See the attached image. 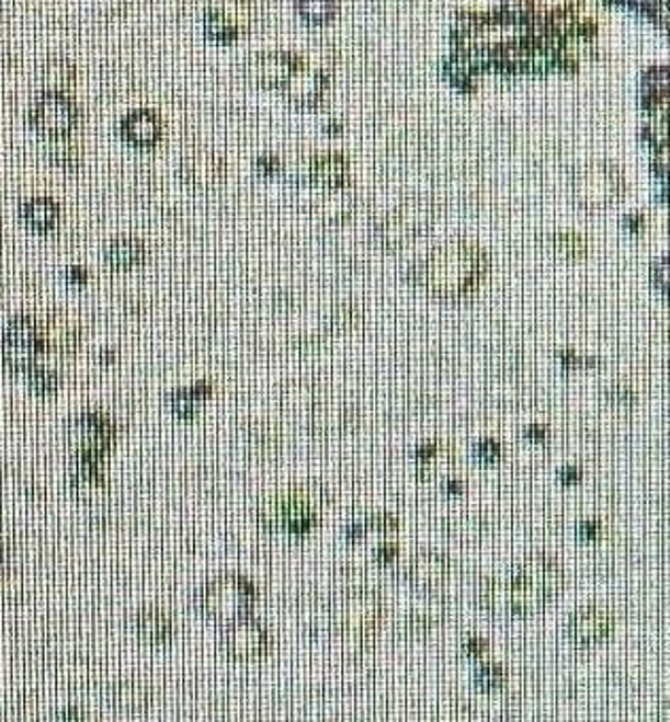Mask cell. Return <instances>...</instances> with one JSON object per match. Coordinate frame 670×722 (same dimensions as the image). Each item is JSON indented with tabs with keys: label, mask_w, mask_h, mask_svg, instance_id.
<instances>
[{
	"label": "cell",
	"mask_w": 670,
	"mask_h": 722,
	"mask_svg": "<svg viewBox=\"0 0 670 722\" xmlns=\"http://www.w3.org/2000/svg\"><path fill=\"white\" fill-rule=\"evenodd\" d=\"M43 352L38 342V318L15 316L2 331V365L11 374H29Z\"/></svg>",
	"instance_id": "7"
},
{
	"label": "cell",
	"mask_w": 670,
	"mask_h": 722,
	"mask_svg": "<svg viewBox=\"0 0 670 722\" xmlns=\"http://www.w3.org/2000/svg\"><path fill=\"white\" fill-rule=\"evenodd\" d=\"M365 532H367V524H351L344 530V538L354 545V542H361L365 538Z\"/></svg>",
	"instance_id": "33"
},
{
	"label": "cell",
	"mask_w": 670,
	"mask_h": 722,
	"mask_svg": "<svg viewBox=\"0 0 670 722\" xmlns=\"http://www.w3.org/2000/svg\"><path fill=\"white\" fill-rule=\"evenodd\" d=\"M313 181L325 188L342 187L347 179V159L342 156H320L310 165Z\"/></svg>",
	"instance_id": "23"
},
{
	"label": "cell",
	"mask_w": 670,
	"mask_h": 722,
	"mask_svg": "<svg viewBox=\"0 0 670 722\" xmlns=\"http://www.w3.org/2000/svg\"><path fill=\"white\" fill-rule=\"evenodd\" d=\"M560 479H563V483H579L581 481V472L577 471V469H565V471L560 472Z\"/></svg>",
	"instance_id": "38"
},
{
	"label": "cell",
	"mask_w": 670,
	"mask_h": 722,
	"mask_svg": "<svg viewBox=\"0 0 670 722\" xmlns=\"http://www.w3.org/2000/svg\"><path fill=\"white\" fill-rule=\"evenodd\" d=\"M365 524H367V528L381 530V532H395L399 526L397 517H393V515H372Z\"/></svg>",
	"instance_id": "31"
},
{
	"label": "cell",
	"mask_w": 670,
	"mask_h": 722,
	"mask_svg": "<svg viewBox=\"0 0 670 722\" xmlns=\"http://www.w3.org/2000/svg\"><path fill=\"white\" fill-rule=\"evenodd\" d=\"M327 90V77L317 70L302 68L291 75L287 81V95L291 102L299 106H313Z\"/></svg>",
	"instance_id": "17"
},
{
	"label": "cell",
	"mask_w": 670,
	"mask_h": 722,
	"mask_svg": "<svg viewBox=\"0 0 670 722\" xmlns=\"http://www.w3.org/2000/svg\"><path fill=\"white\" fill-rule=\"evenodd\" d=\"M117 439V424L98 411L79 413L66 424V443L77 458L104 460Z\"/></svg>",
	"instance_id": "5"
},
{
	"label": "cell",
	"mask_w": 670,
	"mask_h": 722,
	"mask_svg": "<svg viewBox=\"0 0 670 722\" xmlns=\"http://www.w3.org/2000/svg\"><path fill=\"white\" fill-rule=\"evenodd\" d=\"M327 506V494L317 485H297L285 494L259 506V524L265 530H285L288 535H308L319 526L320 513Z\"/></svg>",
	"instance_id": "1"
},
{
	"label": "cell",
	"mask_w": 670,
	"mask_h": 722,
	"mask_svg": "<svg viewBox=\"0 0 670 722\" xmlns=\"http://www.w3.org/2000/svg\"><path fill=\"white\" fill-rule=\"evenodd\" d=\"M75 79V70L66 60H52L41 70V81L47 92H63Z\"/></svg>",
	"instance_id": "26"
},
{
	"label": "cell",
	"mask_w": 670,
	"mask_h": 722,
	"mask_svg": "<svg viewBox=\"0 0 670 722\" xmlns=\"http://www.w3.org/2000/svg\"><path fill=\"white\" fill-rule=\"evenodd\" d=\"M463 483L461 481H447L446 492L447 494H463Z\"/></svg>",
	"instance_id": "40"
},
{
	"label": "cell",
	"mask_w": 670,
	"mask_h": 722,
	"mask_svg": "<svg viewBox=\"0 0 670 722\" xmlns=\"http://www.w3.org/2000/svg\"><path fill=\"white\" fill-rule=\"evenodd\" d=\"M295 72V58L288 54H257L247 64V75L265 88H279L287 83Z\"/></svg>",
	"instance_id": "14"
},
{
	"label": "cell",
	"mask_w": 670,
	"mask_h": 722,
	"mask_svg": "<svg viewBox=\"0 0 670 722\" xmlns=\"http://www.w3.org/2000/svg\"><path fill=\"white\" fill-rule=\"evenodd\" d=\"M601 535V524L599 522H586L581 528H579V536L583 540H594Z\"/></svg>",
	"instance_id": "35"
},
{
	"label": "cell",
	"mask_w": 670,
	"mask_h": 722,
	"mask_svg": "<svg viewBox=\"0 0 670 722\" xmlns=\"http://www.w3.org/2000/svg\"><path fill=\"white\" fill-rule=\"evenodd\" d=\"M317 213L327 222H340L352 213V195L344 187L327 188L317 202Z\"/></svg>",
	"instance_id": "24"
},
{
	"label": "cell",
	"mask_w": 670,
	"mask_h": 722,
	"mask_svg": "<svg viewBox=\"0 0 670 722\" xmlns=\"http://www.w3.org/2000/svg\"><path fill=\"white\" fill-rule=\"evenodd\" d=\"M384 615L383 597L372 589H351L336 604L333 619L342 633L352 640H370L381 626Z\"/></svg>",
	"instance_id": "6"
},
{
	"label": "cell",
	"mask_w": 670,
	"mask_h": 722,
	"mask_svg": "<svg viewBox=\"0 0 670 722\" xmlns=\"http://www.w3.org/2000/svg\"><path fill=\"white\" fill-rule=\"evenodd\" d=\"M113 706L117 712L138 714L145 712L151 703V692L136 683H122L113 689Z\"/></svg>",
	"instance_id": "25"
},
{
	"label": "cell",
	"mask_w": 670,
	"mask_h": 722,
	"mask_svg": "<svg viewBox=\"0 0 670 722\" xmlns=\"http://www.w3.org/2000/svg\"><path fill=\"white\" fill-rule=\"evenodd\" d=\"M255 601V585L240 574H224L208 581L195 597L197 610L219 626L245 619Z\"/></svg>",
	"instance_id": "3"
},
{
	"label": "cell",
	"mask_w": 670,
	"mask_h": 722,
	"mask_svg": "<svg viewBox=\"0 0 670 722\" xmlns=\"http://www.w3.org/2000/svg\"><path fill=\"white\" fill-rule=\"evenodd\" d=\"M63 719H65V721H70V719H75V721H79V719H86V717H83V714H77V712H72V710H70V712H68V714H65Z\"/></svg>",
	"instance_id": "41"
},
{
	"label": "cell",
	"mask_w": 670,
	"mask_h": 722,
	"mask_svg": "<svg viewBox=\"0 0 670 722\" xmlns=\"http://www.w3.org/2000/svg\"><path fill=\"white\" fill-rule=\"evenodd\" d=\"M122 134L129 145L149 149V147L158 145V140H160V119L151 111H136L126 117V122L122 126Z\"/></svg>",
	"instance_id": "18"
},
{
	"label": "cell",
	"mask_w": 670,
	"mask_h": 722,
	"mask_svg": "<svg viewBox=\"0 0 670 722\" xmlns=\"http://www.w3.org/2000/svg\"><path fill=\"white\" fill-rule=\"evenodd\" d=\"M38 342L43 352L72 354L81 346V326L66 314H45L38 318Z\"/></svg>",
	"instance_id": "11"
},
{
	"label": "cell",
	"mask_w": 670,
	"mask_h": 722,
	"mask_svg": "<svg viewBox=\"0 0 670 722\" xmlns=\"http://www.w3.org/2000/svg\"><path fill=\"white\" fill-rule=\"evenodd\" d=\"M486 642L481 640V638H474V640H469L467 644H465V651H467V655H472V657H478V655H481L484 651H486Z\"/></svg>",
	"instance_id": "36"
},
{
	"label": "cell",
	"mask_w": 670,
	"mask_h": 722,
	"mask_svg": "<svg viewBox=\"0 0 670 722\" xmlns=\"http://www.w3.org/2000/svg\"><path fill=\"white\" fill-rule=\"evenodd\" d=\"M506 683V672L499 665H484L476 674V685L481 691H497Z\"/></svg>",
	"instance_id": "29"
},
{
	"label": "cell",
	"mask_w": 670,
	"mask_h": 722,
	"mask_svg": "<svg viewBox=\"0 0 670 722\" xmlns=\"http://www.w3.org/2000/svg\"><path fill=\"white\" fill-rule=\"evenodd\" d=\"M255 24V4L249 0H224L206 15V32L215 41H236Z\"/></svg>",
	"instance_id": "9"
},
{
	"label": "cell",
	"mask_w": 670,
	"mask_h": 722,
	"mask_svg": "<svg viewBox=\"0 0 670 722\" xmlns=\"http://www.w3.org/2000/svg\"><path fill=\"white\" fill-rule=\"evenodd\" d=\"M506 587V612L526 617L556 596L563 587V572L552 560L535 555L529 558L513 574V581Z\"/></svg>",
	"instance_id": "2"
},
{
	"label": "cell",
	"mask_w": 670,
	"mask_h": 722,
	"mask_svg": "<svg viewBox=\"0 0 670 722\" xmlns=\"http://www.w3.org/2000/svg\"><path fill=\"white\" fill-rule=\"evenodd\" d=\"M22 219L33 231L47 233V231L58 227L60 208H58L56 202H52L47 197H36V199H31L29 204H24Z\"/></svg>",
	"instance_id": "22"
},
{
	"label": "cell",
	"mask_w": 670,
	"mask_h": 722,
	"mask_svg": "<svg viewBox=\"0 0 670 722\" xmlns=\"http://www.w3.org/2000/svg\"><path fill=\"white\" fill-rule=\"evenodd\" d=\"M526 439L531 440H543L545 439V428H540V426H531V428H526Z\"/></svg>",
	"instance_id": "39"
},
{
	"label": "cell",
	"mask_w": 670,
	"mask_h": 722,
	"mask_svg": "<svg viewBox=\"0 0 670 722\" xmlns=\"http://www.w3.org/2000/svg\"><path fill=\"white\" fill-rule=\"evenodd\" d=\"M29 383H31L34 394L49 397L63 386V374L52 367L34 365L33 369L29 371Z\"/></svg>",
	"instance_id": "27"
},
{
	"label": "cell",
	"mask_w": 670,
	"mask_h": 722,
	"mask_svg": "<svg viewBox=\"0 0 670 722\" xmlns=\"http://www.w3.org/2000/svg\"><path fill=\"white\" fill-rule=\"evenodd\" d=\"M31 119H33L34 129L41 131L43 136L65 138L75 127L77 113L68 98L58 92H47L36 100Z\"/></svg>",
	"instance_id": "10"
},
{
	"label": "cell",
	"mask_w": 670,
	"mask_h": 722,
	"mask_svg": "<svg viewBox=\"0 0 670 722\" xmlns=\"http://www.w3.org/2000/svg\"><path fill=\"white\" fill-rule=\"evenodd\" d=\"M611 629V617L601 608H586L579 610L571 619V638L577 644L588 646L594 642H601Z\"/></svg>",
	"instance_id": "15"
},
{
	"label": "cell",
	"mask_w": 670,
	"mask_h": 722,
	"mask_svg": "<svg viewBox=\"0 0 670 722\" xmlns=\"http://www.w3.org/2000/svg\"><path fill=\"white\" fill-rule=\"evenodd\" d=\"M478 280L476 256L465 249L435 252L424 270V284L440 299H458L467 295Z\"/></svg>",
	"instance_id": "4"
},
{
	"label": "cell",
	"mask_w": 670,
	"mask_h": 722,
	"mask_svg": "<svg viewBox=\"0 0 670 722\" xmlns=\"http://www.w3.org/2000/svg\"><path fill=\"white\" fill-rule=\"evenodd\" d=\"M397 553H399V549L395 545H381L376 549V562L383 565L390 564V562H395Z\"/></svg>",
	"instance_id": "32"
},
{
	"label": "cell",
	"mask_w": 670,
	"mask_h": 722,
	"mask_svg": "<svg viewBox=\"0 0 670 722\" xmlns=\"http://www.w3.org/2000/svg\"><path fill=\"white\" fill-rule=\"evenodd\" d=\"M66 278H68V283L70 284H77V286H83V284L90 280V274H88V272H86L83 267H79V265H75V267H70V270L66 272Z\"/></svg>",
	"instance_id": "34"
},
{
	"label": "cell",
	"mask_w": 670,
	"mask_h": 722,
	"mask_svg": "<svg viewBox=\"0 0 670 722\" xmlns=\"http://www.w3.org/2000/svg\"><path fill=\"white\" fill-rule=\"evenodd\" d=\"M476 456H478L479 462L492 465L501 458V445L497 440H481L476 447Z\"/></svg>",
	"instance_id": "30"
},
{
	"label": "cell",
	"mask_w": 670,
	"mask_h": 722,
	"mask_svg": "<svg viewBox=\"0 0 670 722\" xmlns=\"http://www.w3.org/2000/svg\"><path fill=\"white\" fill-rule=\"evenodd\" d=\"M181 172L193 187H208L222 179L224 163H222V159L211 156L208 151H202V153L188 156L183 161Z\"/></svg>",
	"instance_id": "19"
},
{
	"label": "cell",
	"mask_w": 670,
	"mask_h": 722,
	"mask_svg": "<svg viewBox=\"0 0 670 722\" xmlns=\"http://www.w3.org/2000/svg\"><path fill=\"white\" fill-rule=\"evenodd\" d=\"M213 392V383L211 381H200L188 390H177L168 397V405L174 411V415H179L181 420H193L197 415V411L202 408V403L211 397Z\"/></svg>",
	"instance_id": "21"
},
{
	"label": "cell",
	"mask_w": 670,
	"mask_h": 722,
	"mask_svg": "<svg viewBox=\"0 0 670 722\" xmlns=\"http://www.w3.org/2000/svg\"><path fill=\"white\" fill-rule=\"evenodd\" d=\"M70 490L79 501L92 503L106 492V477L102 472V462L100 460H90V458H77L75 465L70 467Z\"/></svg>",
	"instance_id": "13"
},
{
	"label": "cell",
	"mask_w": 670,
	"mask_h": 722,
	"mask_svg": "<svg viewBox=\"0 0 670 722\" xmlns=\"http://www.w3.org/2000/svg\"><path fill=\"white\" fill-rule=\"evenodd\" d=\"M450 574V562L444 555L433 551H422L410 560L406 576L410 585L420 592H438L444 587Z\"/></svg>",
	"instance_id": "12"
},
{
	"label": "cell",
	"mask_w": 670,
	"mask_h": 722,
	"mask_svg": "<svg viewBox=\"0 0 670 722\" xmlns=\"http://www.w3.org/2000/svg\"><path fill=\"white\" fill-rule=\"evenodd\" d=\"M222 649L231 661L253 663L263 660L272 649L270 631L253 619H238L225 626Z\"/></svg>",
	"instance_id": "8"
},
{
	"label": "cell",
	"mask_w": 670,
	"mask_h": 722,
	"mask_svg": "<svg viewBox=\"0 0 670 722\" xmlns=\"http://www.w3.org/2000/svg\"><path fill=\"white\" fill-rule=\"evenodd\" d=\"M134 628L138 638L149 646H163L174 638L172 619L158 608H145L136 615Z\"/></svg>",
	"instance_id": "16"
},
{
	"label": "cell",
	"mask_w": 670,
	"mask_h": 722,
	"mask_svg": "<svg viewBox=\"0 0 670 722\" xmlns=\"http://www.w3.org/2000/svg\"><path fill=\"white\" fill-rule=\"evenodd\" d=\"M117 358H120V354H117V349H113V347H104V349L100 352V363H102V365H113V363H117Z\"/></svg>",
	"instance_id": "37"
},
{
	"label": "cell",
	"mask_w": 670,
	"mask_h": 722,
	"mask_svg": "<svg viewBox=\"0 0 670 722\" xmlns=\"http://www.w3.org/2000/svg\"><path fill=\"white\" fill-rule=\"evenodd\" d=\"M336 13V0H299V15L308 24H327Z\"/></svg>",
	"instance_id": "28"
},
{
	"label": "cell",
	"mask_w": 670,
	"mask_h": 722,
	"mask_svg": "<svg viewBox=\"0 0 670 722\" xmlns=\"http://www.w3.org/2000/svg\"><path fill=\"white\" fill-rule=\"evenodd\" d=\"M145 256H147L145 244L136 238H117L104 251L106 263L115 272H129L140 267L145 263Z\"/></svg>",
	"instance_id": "20"
}]
</instances>
